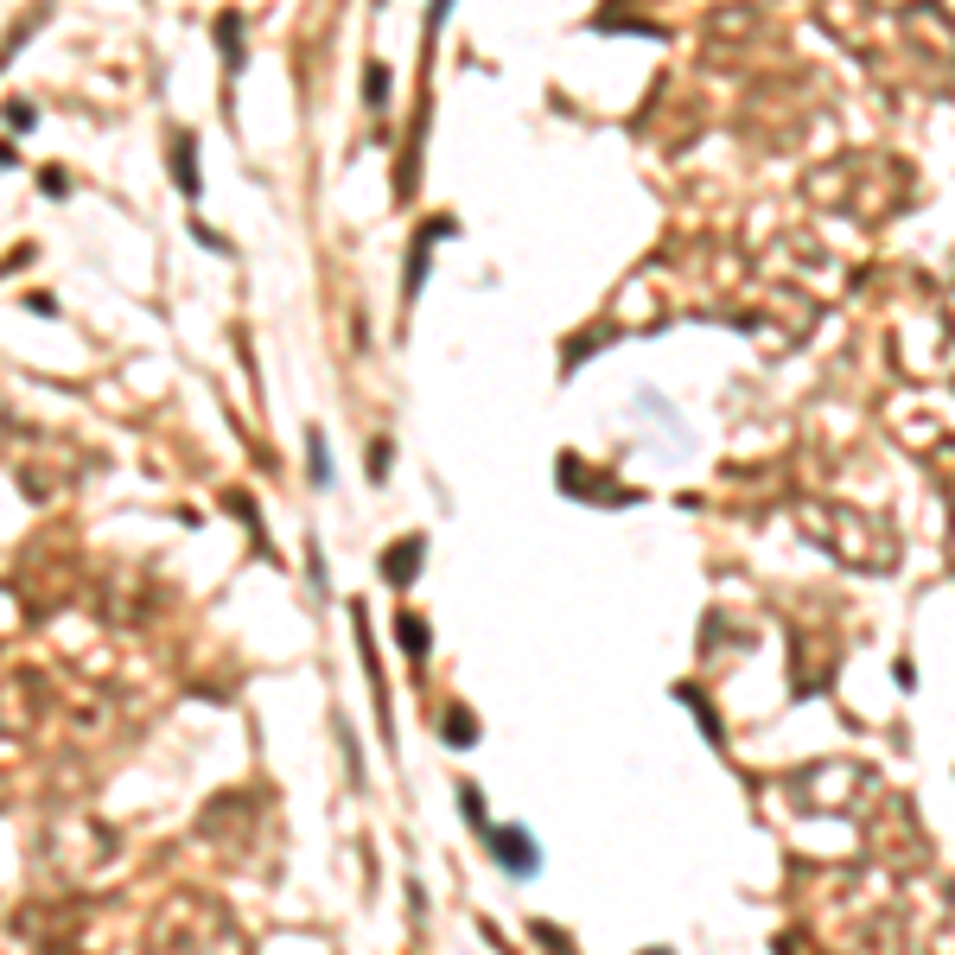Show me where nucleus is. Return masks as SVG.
Returning a JSON list of instances; mask_svg holds the SVG:
<instances>
[{"label": "nucleus", "instance_id": "f257e3e1", "mask_svg": "<svg viewBox=\"0 0 955 955\" xmlns=\"http://www.w3.org/2000/svg\"><path fill=\"white\" fill-rule=\"evenodd\" d=\"M497 860L510 866L516 879H535V873H542V854H535L529 828H503V835H497Z\"/></svg>", "mask_w": 955, "mask_h": 955}, {"label": "nucleus", "instance_id": "f03ea898", "mask_svg": "<svg viewBox=\"0 0 955 955\" xmlns=\"http://www.w3.org/2000/svg\"><path fill=\"white\" fill-rule=\"evenodd\" d=\"M382 567H389V580H408V573H414V567H421V542H408V548H395V554H389V561H382Z\"/></svg>", "mask_w": 955, "mask_h": 955}, {"label": "nucleus", "instance_id": "7ed1b4c3", "mask_svg": "<svg viewBox=\"0 0 955 955\" xmlns=\"http://www.w3.org/2000/svg\"><path fill=\"white\" fill-rule=\"evenodd\" d=\"M306 453H312V478H319V484H332V453H325V440H319V433H306Z\"/></svg>", "mask_w": 955, "mask_h": 955}, {"label": "nucleus", "instance_id": "20e7f679", "mask_svg": "<svg viewBox=\"0 0 955 955\" xmlns=\"http://www.w3.org/2000/svg\"><path fill=\"white\" fill-rule=\"evenodd\" d=\"M402 650H408V656H421V650H427V631H421V618H402Z\"/></svg>", "mask_w": 955, "mask_h": 955}, {"label": "nucleus", "instance_id": "39448f33", "mask_svg": "<svg viewBox=\"0 0 955 955\" xmlns=\"http://www.w3.org/2000/svg\"><path fill=\"white\" fill-rule=\"evenodd\" d=\"M172 166H179V185H185V191H198V172H191V147L172 153Z\"/></svg>", "mask_w": 955, "mask_h": 955}]
</instances>
